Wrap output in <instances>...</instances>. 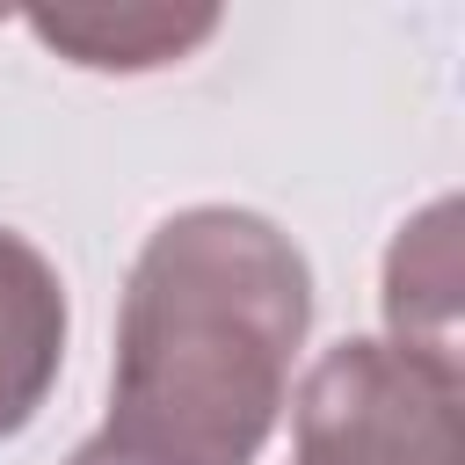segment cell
Listing matches in <instances>:
<instances>
[{
	"label": "cell",
	"mask_w": 465,
	"mask_h": 465,
	"mask_svg": "<svg viewBox=\"0 0 465 465\" xmlns=\"http://www.w3.org/2000/svg\"><path fill=\"white\" fill-rule=\"evenodd\" d=\"M312 327V269L283 225L196 203L153 225L116 312L109 436L167 465H254Z\"/></svg>",
	"instance_id": "6da1fadb"
},
{
	"label": "cell",
	"mask_w": 465,
	"mask_h": 465,
	"mask_svg": "<svg viewBox=\"0 0 465 465\" xmlns=\"http://www.w3.org/2000/svg\"><path fill=\"white\" fill-rule=\"evenodd\" d=\"M291 465H465V363L407 341H334L291 400Z\"/></svg>",
	"instance_id": "7a4b0ae2"
},
{
	"label": "cell",
	"mask_w": 465,
	"mask_h": 465,
	"mask_svg": "<svg viewBox=\"0 0 465 465\" xmlns=\"http://www.w3.org/2000/svg\"><path fill=\"white\" fill-rule=\"evenodd\" d=\"M65 363V283L58 269L0 225V436L29 429Z\"/></svg>",
	"instance_id": "3957f363"
},
{
	"label": "cell",
	"mask_w": 465,
	"mask_h": 465,
	"mask_svg": "<svg viewBox=\"0 0 465 465\" xmlns=\"http://www.w3.org/2000/svg\"><path fill=\"white\" fill-rule=\"evenodd\" d=\"M385 341L458 356V203H429L385 254Z\"/></svg>",
	"instance_id": "277c9868"
},
{
	"label": "cell",
	"mask_w": 465,
	"mask_h": 465,
	"mask_svg": "<svg viewBox=\"0 0 465 465\" xmlns=\"http://www.w3.org/2000/svg\"><path fill=\"white\" fill-rule=\"evenodd\" d=\"M29 29L87 73H153L218 29V7H73L29 15Z\"/></svg>",
	"instance_id": "5b68a950"
},
{
	"label": "cell",
	"mask_w": 465,
	"mask_h": 465,
	"mask_svg": "<svg viewBox=\"0 0 465 465\" xmlns=\"http://www.w3.org/2000/svg\"><path fill=\"white\" fill-rule=\"evenodd\" d=\"M65 465H167V458H153V450H138V443H124V436L102 429V436H87Z\"/></svg>",
	"instance_id": "8992f818"
}]
</instances>
